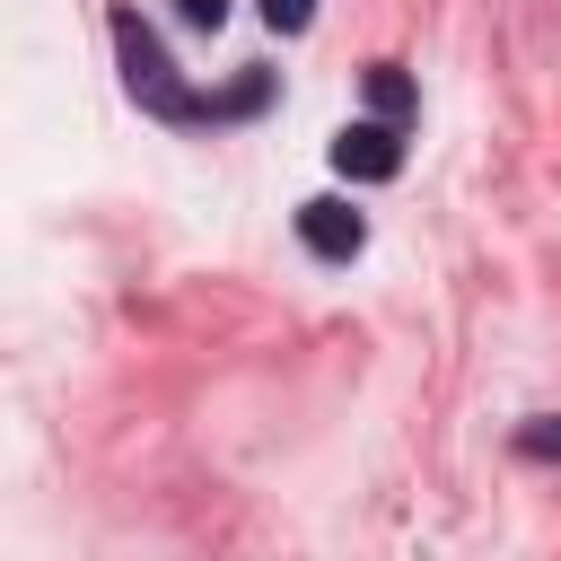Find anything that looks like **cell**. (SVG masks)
Masks as SVG:
<instances>
[{
  "label": "cell",
  "mask_w": 561,
  "mask_h": 561,
  "mask_svg": "<svg viewBox=\"0 0 561 561\" xmlns=\"http://www.w3.org/2000/svg\"><path fill=\"white\" fill-rule=\"evenodd\" d=\"M114 53H123V88H131L149 114H167V123H228V114H254L263 88H272V79H237L228 96H184L175 70H167V53L149 44V26H140L131 9H114Z\"/></svg>",
  "instance_id": "obj_1"
},
{
  "label": "cell",
  "mask_w": 561,
  "mask_h": 561,
  "mask_svg": "<svg viewBox=\"0 0 561 561\" xmlns=\"http://www.w3.org/2000/svg\"><path fill=\"white\" fill-rule=\"evenodd\" d=\"M333 167H342V175H359V184H386V175L403 167V123H386V114L342 123V131H333Z\"/></svg>",
  "instance_id": "obj_2"
},
{
  "label": "cell",
  "mask_w": 561,
  "mask_h": 561,
  "mask_svg": "<svg viewBox=\"0 0 561 561\" xmlns=\"http://www.w3.org/2000/svg\"><path fill=\"white\" fill-rule=\"evenodd\" d=\"M298 237H307V254L351 263V254L368 245V219H359L351 202H298Z\"/></svg>",
  "instance_id": "obj_3"
},
{
  "label": "cell",
  "mask_w": 561,
  "mask_h": 561,
  "mask_svg": "<svg viewBox=\"0 0 561 561\" xmlns=\"http://www.w3.org/2000/svg\"><path fill=\"white\" fill-rule=\"evenodd\" d=\"M368 114H386V123H403V114H412V79H403L394 61H377V70H368Z\"/></svg>",
  "instance_id": "obj_4"
},
{
  "label": "cell",
  "mask_w": 561,
  "mask_h": 561,
  "mask_svg": "<svg viewBox=\"0 0 561 561\" xmlns=\"http://www.w3.org/2000/svg\"><path fill=\"white\" fill-rule=\"evenodd\" d=\"M263 18H272V26H280V35H298V26H307V18H316V0H263Z\"/></svg>",
  "instance_id": "obj_5"
},
{
  "label": "cell",
  "mask_w": 561,
  "mask_h": 561,
  "mask_svg": "<svg viewBox=\"0 0 561 561\" xmlns=\"http://www.w3.org/2000/svg\"><path fill=\"white\" fill-rule=\"evenodd\" d=\"M517 447H526V456H561V421H535V430H517Z\"/></svg>",
  "instance_id": "obj_6"
},
{
  "label": "cell",
  "mask_w": 561,
  "mask_h": 561,
  "mask_svg": "<svg viewBox=\"0 0 561 561\" xmlns=\"http://www.w3.org/2000/svg\"><path fill=\"white\" fill-rule=\"evenodd\" d=\"M175 9H184L193 26H219V18H228V0H175Z\"/></svg>",
  "instance_id": "obj_7"
}]
</instances>
